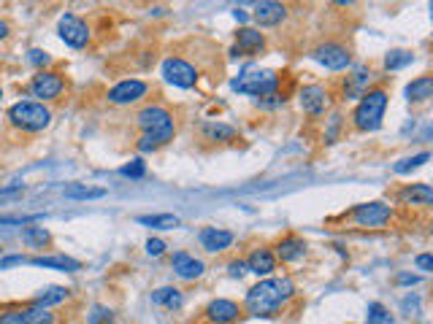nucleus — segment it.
Here are the masks:
<instances>
[{"instance_id":"obj_40","label":"nucleus","mask_w":433,"mask_h":324,"mask_svg":"<svg viewBox=\"0 0 433 324\" xmlns=\"http://www.w3.org/2000/svg\"><path fill=\"white\" fill-rule=\"evenodd\" d=\"M136 146H138V151H157L160 149V144L154 141L152 135H147V133L138 138V144H136Z\"/></svg>"},{"instance_id":"obj_28","label":"nucleus","mask_w":433,"mask_h":324,"mask_svg":"<svg viewBox=\"0 0 433 324\" xmlns=\"http://www.w3.org/2000/svg\"><path fill=\"white\" fill-rule=\"evenodd\" d=\"M136 222L152 230H174L179 227V216L177 214H152V216H138Z\"/></svg>"},{"instance_id":"obj_2","label":"nucleus","mask_w":433,"mask_h":324,"mask_svg":"<svg viewBox=\"0 0 433 324\" xmlns=\"http://www.w3.org/2000/svg\"><path fill=\"white\" fill-rule=\"evenodd\" d=\"M387 100H390V95L384 92L382 87L368 89L363 98L357 100L355 111H352V125H355V130H360V133L379 130L384 119V111H387Z\"/></svg>"},{"instance_id":"obj_13","label":"nucleus","mask_w":433,"mask_h":324,"mask_svg":"<svg viewBox=\"0 0 433 324\" xmlns=\"http://www.w3.org/2000/svg\"><path fill=\"white\" fill-rule=\"evenodd\" d=\"M171 268H174V273L179 278H184V281H195V278H201L206 271V265L201 259H195L193 254H187V251H177L174 257H171Z\"/></svg>"},{"instance_id":"obj_8","label":"nucleus","mask_w":433,"mask_h":324,"mask_svg":"<svg viewBox=\"0 0 433 324\" xmlns=\"http://www.w3.org/2000/svg\"><path fill=\"white\" fill-rule=\"evenodd\" d=\"M57 33H60V38H63L71 49H84L87 41H90V25H87L81 17L71 14V11H65V14L60 17Z\"/></svg>"},{"instance_id":"obj_43","label":"nucleus","mask_w":433,"mask_h":324,"mask_svg":"<svg viewBox=\"0 0 433 324\" xmlns=\"http://www.w3.org/2000/svg\"><path fill=\"white\" fill-rule=\"evenodd\" d=\"M228 273L233 275V278H241V275L247 273V262H244V259H233L228 265Z\"/></svg>"},{"instance_id":"obj_26","label":"nucleus","mask_w":433,"mask_h":324,"mask_svg":"<svg viewBox=\"0 0 433 324\" xmlns=\"http://www.w3.org/2000/svg\"><path fill=\"white\" fill-rule=\"evenodd\" d=\"M204 135L206 141H217V144H228V141H236V127L222 125V122H206L204 125Z\"/></svg>"},{"instance_id":"obj_34","label":"nucleus","mask_w":433,"mask_h":324,"mask_svg":"<svg viewBox=\"0 0 433 324\" xmlns=\"http://www.w3.org/2000/svg\"><path fill=\"white\" fill-rule=\"evenodd\" d=\"M120 173L125 176V178H144L147 176V162L144 160H130L128 165H122Z\"/></svg>"},{"instance_id":"obj_47","label":"nucleus","mask_w":433,"mask_h":324,"mask_svg":"<svg viewBox=\"0 0 433 324\" xmlns=\"http://www.w3.org/2000/svg\"><path fill=\"white\" fill-rule=\"evenodd\" d=\"M8 33H11V25H8L6 19H0V41H6V38H8Z\"/></svg>"},{"instance_id":"obj_41","label":"nucleus","mask_w":433,"mask_h":324,"mask_svg":"<svg viewBox=\"0 0 433 324\" xmlns=\"http://www.w3.org/2000/svg\"><path fill=\"white\" fill-rule=\"evenodd\" d=\"M27 257H22V254H11V257H3L0 259V271H6V268H14V265H25Z\"/></svg>"},{"instance_id":"obj_9","label":"nucleus","mask_w":433,"mask_h":324,"mask_svg":"<svg viewBox=\"0 0 433 324\" xmlns=\"http://www.w3.org/2000/svg\"><path fill=\"white\" fill-rule=\"evenodd\" d=\"M63 89H65V78L57 71H38L30 81L33 98H41V103L44 100H57L63 95Z\"/></svg>"},{"instance_id":"obj_23","label":"nucleus","mask_w":433,"mask_h":324,"mask_svg":"<svg viewBox=\"0 0 433 324\" xmlns=\"http://www.w3.org/2000/svg\"><path fill=\"white\" fill-rule=\"evenodd\" d=\"M433 98V78L431 76H420L414 81L407 84V100H414V103H423V100Z\"/></svg>"},{"instance_id":"obj_16","label":"nucleus","mask_w":433,"mask_h":324,"mask_svg":"<svg viewBox=\"0 0 433 324\" xmlns=\"http://www.w3.org/2000/svg\"><path fill=\"white\" fill-rule=\"evenodd\" d=\"M252 17H255L257 25L274 27L287 17V6H284V3H277V0H263V3L255 6V14H252Z\"/></svg>"},{"instance_id":"obj_10","label":"nucleus","mask_w":433,"mask_h":324,"mask_svg":"<svg viewBox=\"0 0 433 324\" xmlns=\"http://www.w3.org/2000/svg\"><path fill=\"white\" fill-rule=\"evenodd\" d=\"M147 92H149V84L147 81H141V78H125V81L114 84L106 98H108V103H114V105H130V103H138L141 98H147Z\"/></svg>"},{"instance_id":"obj_31","label":"nucleus","mask_w":433,"mask_h":324,"mask_svg":"<svg viewBox=\"0 0 433 324\" xmlns=\"http://www.w3.org/2000/svg\"><path fill=\"white\" fill-rule=\"evenodd\" d=\"M428 160H431V154H428V151H420V154H414V157H407V160L395 162V165H393V171H395V173H411V171L423 168Z\"/></svg>"},{"instance_id":"obj_15","label":"nucleus","mask_w":433,"mask_h":324,"mask_svg":"<svg viewBox=\"0 0 433 324\" xmlns=\"http://www.w3.org/2000/svg\"><path fill=\"white\" fill-rule=\"evenodd\" d=\"M27 265L33 268H47V271H63V273H76L81 271V262L65 254H54V257H30Z\"/></svg>"},{"instance_id":"obj_36","label":"nucleus","mask_w":433,"mask_h":324,"mask_svg":"<svg viewBox=\"0 0 433 324\" xmlns=\"http://www.w3.org/2000/svg\"><path fill=\"white\" fill-rule=\"evenodd\" d=\"M0 324H27L25 308H11V311H0Z\"/></svg>"},{"instance_id":"obj_20","label":"nucleus","mask_w":433,"mask_h":324,"mask_svg":"<svg viewBox=\"0 0 433 324\" xmlns=\"http://www.w3.org/2000/svg\"><path fill=\"white\" fill-rule=\"evenodd\" d=\"M236 49L241 54H260L265 49V35L255 27H241L236 33Z\"/></svg>"},{"instance_id":"obj_38","label":"nucleus","mask_w":433,"mask_h":324,"mask_svg":"<svg viewBox=\"0 0 433 324\" xmlns=\"http://www.w3.org/2000/svg\"><path fill=\"white\" fill-rule=\"evenodd\" d=\"M147 254H149V257H163V254H165V241L149 238V241H147Z\"/></svg>"},{"instance_id":"obj_6","label":"nucleus","mask_w":433,"mask_h":324,"mask_svg":"<svg viewBox=\"0 0 433 324\" xmlns=\"http://www.w3.org/2000/svg\"><path fill=\"white\" fill-rule=\"evenodd\" d=\"M198 68L181 57H165L163 60V78L179 89H193L198 84Z\"/></svg>"},{"instance_id":"obj_24","label":"nucleus","mask_w":433,"mask_h":324,"mask_svg":"<svg viewBox=\"0 0 433 324\" xmlns=\"http://www.w3.org/2000/svg\"><path fill=\"white\" fill-rule=\"evenodd\" d=\"M152 302L154 305H165L168 311H179L184 305V295L179 292L177 287H163V289L152 292Z\"/></svg>"},{"instance_id":"obj_7","label":"nucleus","mask_w":433,"mask_h":324,"mask_svg":"<svg viewBox=\"0 0 433 324\" xmlns=\"http://www.w3.org/2000/svg\"><path fill=\"white\" fill-rule=\"evenodd\" d=\"M393 216V208L382 200H371V203H360L350 211V219L357 227H384Z\"/></svg>"},{"instance_id":"obj_22","label":"nucleus","mask_w":433,"mask_h":324,"mask_svg":"<svg viewBox=\"0 0 433 324\" xmlns=\"http://www.w3.org/2000/svg\"><path fill=\"white\" fill-rule=\"evenodd\" d=\"M398 198L404 200V203H409V205H423V208H428L433 203V189H431V184H411V187H407Z\"/></svg>"},{"instance_id":"obj_19","label":"nucleus","mask_w":433,"mask_h":324,"mask_svg":"<svg viewBox=\"0 0 433 324\" xmlns=\"http://www.w3.org/2000/svg\"><path fill=\"white\" fill-rule=\"evenodd\" d=\"M277 271V257H274V251L265 249V246H260L250 254V259H247V273H255V275H271Z\"/></svg>"},{"instance_id":"obj_4","label":"nucleus","mask_w":433,"mask_h":324,"mask_svg":"<svg viewBox=\"0 0 433 324\" xmlns=\"http://www.w3.org/2000/svg\"><path fill=\"white\" fill-rule=\"evenodd\" d=\"M136 122H138V127L147 135H152L160 146H165L174 138V133H177L174 130V114L168 108H163V105H147V108H141L136 114Z\"/></svg>"},{"instance_id":"obj_46","label":"nucleus","mask_w":433,"mask_h":324,"mask_svg":"<svg viewBox=\"0 0 433 324\" xmlns=\"http://www.w3.org/2000/svg\"><path fill=\"white\" fill-rule=\"evenodd\" d=\"M14 192H22V184H14V187H6V189H0V198H6V195H14Z\"/></svg>"},{"instance_id":"obj_27","label":"nucleus","mask_w":433,"mask_h":324,"mask_svg":"<svg viewBox=\"0 0 433 324\" xmlns=\"http://www.w3.org/2000/svg\"><path fill=\"white\" fill-rule=\"evenodd\" d=\"M22 241L30 249H47L51 244V235L49 230H44V227H25L22 230Z\"/></svg>"},{"instance_id":"obj_45","label":"nucleus","mask_w":433,"mask_h":324,"mask_svg":"<svg viewBox=\"0 0 433 324\" xmlns=\"http://www.w3.org/2000/svg\"><path fill=\"white\" fill-rule=\"evenodd\" d=\"M398 284H407V287H414L417 281H420V275H411V273H401L398 278H395Z\"/></svg>"},{"instance_id":"obj_17","label":"nucleus","mask_w":433,"mask_h":324,"mask_svg":"<svg viewBox=\"0 0 433 324\" xmlns=\"http://www.w3.org/2000/svg\"><path fill=\"white\" fill-rule=\"evenodd\" d=\"M230 244H233L230 230H222V227H204L201 230V246L209 254H220V251L230 249Z\"/></svg>"},{"instance_id":"obj_48","label":"nucleus","mask_w":433,"mask_h":324,"mask_svg":"<svg viewBox=\"0 0 433 324\" xmlns=\"http://www.w3.org/2000/svg\"><path fill=\"white\" fill-rule=\"evenodd\" d=\"M233 17H236V19H238V22H247V14H244V11H241V8H236V11H233Z\"/></svg>"},{"instance_id":"obj_18","label":"nucleus","mask_w":433,"mask_h":324,"mask_svg":"<svg viewBox=\"0 0 433 324\" xmlns=\"http://www.w3.org/2000/svg\"><path fill=\"white\" fill-rule=\"evenodd\" d=\"M374 78H377L374 71H368V68H357L355 74L347 76V81H344V98L360 100L366 92H368V87H371Z\"/></svg>"},{"instance_id":"obj_42","label":"nucleus","mask_w":433,"mask_h":324,"mask_svg":"<svg viewBox=\"0 0 433 324\" xmlns=\"http://www.w3.org/2000/svg\"><path fill=\"white\" fill-rule=\"evenodd\" d=\"M401 308L407 311V316H417V314H420V300L417 298H404Z\"/></svg>"},{"instance_id":"obj_1","label":"nucleus","mask_w":433,"mask_h":324,"mask_svg":"<svg viewBox=\"0 0 433 324\" xmlns=\"http://www.w3.org/2000/svg\"><path fill=\"white\" fill-rule=\"evenodd\" d=\"M295 295V284L284 275V278H265L255 284L250 292H247V300H244V308L252 314V316H277L281 311V305Z\"/></svg>"},{"instance_id":"obj_12","label":"nucleus","mask_w":433,"mask_h":324,"mask_svg":"<svg viewBox=\"0 0 433 324\" xmlns=\"http://www.w3.org/2000/svg\"><path fill=\"white\" fill-rule=\"evenodd\" d=\"M298 103H301V108H304L309 117H320L328 108V89L320 87V84H309V87L301 89Z\"/></svg>"},{"instance_id":"obj_44","label":"nucleus","mask_w":433,"mask_h":324,"mask_svg":"<svg viewBox=\"0 0 433 324\" xmlns=\"http://www.w3.org/2000/svg\"><path fill=\"white\" fill-rule=\"evenodd\" d=\"M414 265H417L423 273H431V271H433V257H431V254H420V257L414 259Z\"/></svg>"},{"instance_id":"obj_11","label":"nucleus","mask_w":433,"mask_h":324,"mask_svg":"<svg viewBox=\"0 0 433 324\" xmlns=\"http://www.w3.org/2000/svg\"><path fill=\"white\" fill-rule=\"evenodd\" d=\"M311 57L322 65V68H328V71H344V68H350V62H352V54L347 46H341V44H320L317 49L311 51Z\"/></svg>"},{"instance_id":"obj_5","label":"nucleus","mask_w":433,"mask_h":324,"mask_svg":"<svg viewBox=\"0 0 433 324\" xmlns=\"http://www.w3.org/2000/svg\"><path fill=\"white\" fill-rule=\"evenodd\" d=\"M233 89L241 95H252V98H271L279 89V74L274 71H250V74L238 76L233 81Z\"/></svg>"},{"instance_id":"obj_49","label":"nucleus","mask_w":433,"mask_h":324,"mask_svg":"<svg viewBox=\"0 0 433 324\" xmlns=\"http://www.w3.org/2000/svg\"><path fill=\"white\" fill-rule=\"evenodd\" d=\"M0 259H3V249H0Z\"/></svg>"},{"instance_id":"obj_25","label":"nucleus","mask_w":433,"mask_h":324,"mask_svg":"<svg viewBox=\"0 0 433 324\" xmlns=\"http://www.w3.org/2000/svg\"><path fill=\"white\" fill-rule=\"evenodd\" d=\"M63 195L68 200H101L106 198V189L103 187H87V184H68L63 189Z\"/></svg>"},{"instance_id":"obj_30","label":"nucleus","mask_w":433,"mask_h":324,"mask_svg":"<svg viewBox=\"0 0 433 324\" xmlns=\"http://www.w3.org/2000/svg\"><path fill=\"white\" fill-rule=\"evenodd\" d=\"M411 60H414V54H411V51L393 49L387 57H384V68H387V71H401V68L411 65Z\"/></svg>"},{"instance_id":"obj_29","label":"nucleus","mask_w":433,"mask_h":324,"mask_svg":"<svg viewBox=\"0 0 433 324\" xmlns=\"http://www.w3.org/2000/svg\"><path fill=\"white\" fill-rule=\"evenodd\" d=\"M68 298V289L65 287H49L47 292H41L33 305H38V308H49V305H57V302H63V300Z\"/></svg>"},{"instance_id":"obj_33","label":"nucleus","mask_w":433,"mask_h":324,"mask_svg":"<svg viewBox=\"0 0 433 324\" xmlns=\"http://www.w3.org/2000/svg\"><path fill=\"white\" fill-rule=\"evenodd\" d=\"M27 324H54V314L49 308H38V305H30L25 308Z\"/></svg>"},{"instance_id":"obj_35","label":"nucleus","mask_w":433,"mask_h":324,"mask_svg":"<svg viewBox=\"0 0 433 324\" xmlns=\"http://www.w3.org/2000/svg\"><path fill=\"white\" fill-rule=\"evenodd\" d=\"M111 322H114V314L108 308H103V305H95L92 314L87 316V324H111Z\"/></svg>"},{"instance_id":"obj_3","label":"nucleus","mask_w":433,"mask_h":324,"mask_svg":"<svg viewBox=\"0 0 433 324\" xmlns=\"http://www.w3.org/2000/svg\"><path fill=\"white\" fill-rule=\"evenodd\" d=\"M8 122L25 133H41L51 125V111L44 103L35 100H19L8 108Z\"/></svg>"},{"instance_id":"obj_32","label":"nucleus","mask_w":433,"mask_h":324,"mask_svg":"<svg viewBox=\"0 0 433 324\" xmlns=\"http://www.w3.org/2000/svg\"><path fill=\"white\" fill-rule=\"evenodd\" d=\"M366 324H393V316H390V311L384 308L382 302H368Z\"/></svg>"},{"instance_id":"obj_21","label":"nucleus","mask_w":433,"mask_h":324,"mask_svg":"<svg viewBox=\"0 0 433 324\" xmlns=\"http://www.w3.org/2000/svg\"><path fill=\"white\" fill-rule=\"evenodd\" d=\"M306 254V241L304 238H298V235H287V238H281L279 244H277V259L281 262H298V259H304Z\"/></svg>"},{"instance_id":"obj_37","label":"nucleus","mask_w":433,"mask_h":324,"mask_svg":"<svg viewBox=\"0 0 433 324\" xmlns=\"http://www.w3.org/2000/svg\"><path fill=\"white\" fill-rule=\"evenodd\" d=\"M27 60H30L35 68H41V71H44V68L51 62V57L44 49H30V57H27Z\"/></svg>"},{"instance_id":"obj_50","label":"nucleus","mask_w":433,"mask_h":324,"mask_svg":"<svg viewBox=\"0 0 433 324\" xmlns=\"http://www.w3.org/2000/svg\"><path fill=\"white\" fill-rule=\"evenodd\" d=\"M0 98H3V89H0Z\"/></svg>"},{"instance_id":"obj_14","label":"nucleus","mask_w":433,"mask_h":324,"mask_svg":"<svg viewBox=\"0 0 433 324\" xmlns=\"http://www.w3.org/2000/svg\"><path fill=\"white\" fill-rule=\"evenodd\" d=\"M206 316H209V322H214V324H230L241 316V308H238V302H233V300L217 298L206 305Z\"/></svg>"},{"instance_id":"obj_39","label":"nucleus","mask_w":433,"mask_h":324,"mask_svg":"<svg viewBox=\"0 0 433 324\" xmlns=\"http://www.w3.org/2000/svg\"><path fill=\"white\" fill-rule=\"evenodd\" d=\"M41 216H0V225H30L38 222Z\"/></svg>"}]
</instances>
